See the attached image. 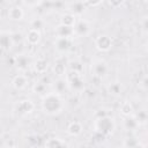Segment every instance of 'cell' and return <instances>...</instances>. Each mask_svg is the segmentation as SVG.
Instances as JSON below:
<instances>
[{
  "label": "cell",
  "mask_w": 148,
  "mask_h": 148,
  "mask_svg": "<svg viewBox=\"0 0 148 148\" xmlns=\"http://www.w3.org/2000/svg\"><path fill=\"white\" fill-rule=\"evenodd\" d=\"M65 103L60 95L56 92H47L42 98V109L46 114H58L64 110Z\"/></svg>",
  "instance_id": "cell-1"
},
{
  "label": "cell",
  "mask_w": 148,
  "mask_h": 148,
  "mask_svg": "<svg viewBox=\"0 0 148 148\" xmlns=\"http://www.w3.org/2000/svg\"><path fill=\"white\" fill-rule=\"evenodd\" d=\"M94 128L97 133H99L104 136H108L113 133V131L116 128V124H114V120L110 116H105V117L96 118V120L94 123Z\"/></svg>",
  "instance_id": "cell-2"
},
{
  "label": "cell",
  "mask_w": 148,
  "mask_h": 148,
  "mask_svg": "<svg viewBox=\"0 0 148 148\" xmlns=\"http://www.w3.org/2000/svg\"><path fill=\"white\" fill-rule=\"evenodd\" d=\"M65 80L68 84V88L74 91H81L84 88V81L83 76L80 73H75L72 71H68L65 75Z\"/></svg>",
  "instance_id": "cell-3"
},
{
  "label": "cell",
  "mask_w": 148,
  "mask_h": 148,
  "mask_svg": "<svg viewBox=\"0 0 148 148\" xmlns=\"http://www.w3.org/2000/svg\"><path fill=\"white\" fill-rule=\"evenodd\" d=\"M35 109V104L32 103V101L30 99H22L18 101L15 105H14V110L17 114L20 116H28Z\"/></svg>",
  "instance_id": "cell-4"
},
{
  "label": "cell",
  "mask_w": 148,
  "mask_h": 148,
  "mask_svg": "<svg viewBox=\"0 0 148 148\" xmlns=\"http://www.w3.org/2000/svg\"><path fill=\"white\" fill-rule=\"evenodd\" d=\"M74 29V35L77 36V37H86L90 34V30H91V27L89 24L88 21L86 20H76V23L75 25L73 27Z\"/></svg>",
  "instance_id": "cell-5"
},
{
  "label": "cell",
  "mask_w": 148,
  "mask_h": 148,
  "mask_svg": "<svg viewBox=\"0 0 148 148\" xmlns=\"http://www.w3.org/2000/svg\"><path fill=\"white\" fill-rule=\"evenodd\" d=\"M108 71H109V66L104 60L98 59L94 61L91 65V73L97 77H104L108 74Z\"/></svg>",
  "instance_id": "cell-6"
},
{
  "label": "cell",
  "mask_w": 148,
  "mask_h": 148,
  "mask_svg": "<svg viewBox=\"0 0 148 148\" xmlns=\"http://www.w3.org/2000/svg\"><path fill=\"white\" fill-rule=\"evenodd\" d=\"M95 46L98 51L102 52H106L111 49L112 46V39L110 36L108 35H99L96 39H95Z\"/></svg>",
  "instance_id": "cell-7"
},
{
  "label": "cell",
  "mask_w": 148,
  "mask_h": 148,
  "mask_svg": "<svg viewBox=\"0 0 148 148\" xmlns=\"http://www.w3.org/2000/svg\"><path fill=\"white\" fill-rule=\"evenodd\" d=\"M54 47L57 49L58 52L65 53L72 47V38H61L57 37L54 40Z\"/></svg>",
  "instance_id": "cell-8"
},
{
  "label": "cell",
  "mask_w": 148,
  "mask_h": 148,
  "mask_svg": "<svg viewBox=\"0 0 148 148\" xmlns=\"http://www.w3.org/2000/svg\"><path fill=\"white\" fill-rule=\"evenodd\" d=\"M15 65L16 68L20 71H27L29 66L31 65V59L28 57V54H18L15 58Z\"/></svg>",
  "instance_id": "cell-9"
},
{
  "label": "cell",
  "mask_w": 148,
  "mask_h": 148,
  "mask_svg": "<svg viewBox=\"0 0 148 148\" xmlns=\"http://www.w3.org/2000/svg\"><path fill=\"white\" fill-rule=\"evenodd\" d=\"M14 45L12 34L8 31H0V49L1 50H9Z\"/></svg>",
  "instance_id": "cell-10"
},
{
  "label": "cell",
  "mask_w": 148,
  "mask_h": 148,
  "mask_svg": "<svg viewBox=\"0 0 148 148\" xmlns=\"http://www.w3.org/2000/svg\"><path fill=\"white\" fill-rule=\"evenodd\" d=\"M25 39L27 43L30 45H37L40 39H42V34L39 30H35V29H29V31L25 35Z\"/></svg>",
  "instance_id": "cell-11"
},
{
  "label": "cell",
  "mask_w": 148,
  "mask_h": 148,
  "mask_svg": "<svg viewBox=\"0 0 148 148\" xmlns=\"http://www.w3.org/2000/svg\"><path fill=\"white\" fill-rule=\"evenodd\" d=\"M56 35L57 37H61V38H72L74 36V29L72 27L59 24L56 29Z\"/></svg>",
  "instance_id": "cell-12"
},
{
  "label": "cell",
  "mask_w": 148,
  "mask_h": 148,
  "mask_svg": "<svg viewBox=\"0 0 148 148\" xmlns=\"http://www.w3.org/2000/svg\"><path fill=\"white\" fill-rule=\"evenodd\" d=\"M12 84H13V87H14L16 90H22V89H24V88L27 87V84H28V79H27V76L23 75V74H17V75L14 76V79H13V81H12Z\"/></svg>",
  "instance_id": "cell-13"
},
{
  "label": "cell",
  "mask_w": 148,
  "mask_h": 148,
  "mask_svg": "<svg viewBox=\"0 0 148 148\" xmlns=\"http://www.w3.org/2000/svg\"><path fill=\"white\" fill-rule=\"evenodd\" d=\"M8 16H9V18L13 20V21H20V20H22L23 16H24V10H23V8L20 7V6H13V7H10L9 10H8Z\"/></svg>",
  "instance_id": "cell-14"
},
{
  "label": "cell",
  "mask_w": 148,
  "mask_h": 148,
  "mask_svg": "<svg viewBox=\"0 0 148 148\" xmlns=\"http://www.w3.org/2000/svg\"><path fill=\"white\" fill-rule=\"evenodd\" d=\"M82 124L77 120H74V121H71L67 126V133L71 135V136H77L82 133Z\"/></svg>",
  "instance_id": "cell-15"
},
{
  "label": "cell",
  "mask_w": 148,
  "mask_h": 148,
  "mask_svg": "<svg viewBox=\"0 0 148 148\" xmlns=\"http://www.w3.org/2000/svg\"><path fill=\"white\" fill-rule=\"evenodd\" d=\"M53 89H54L53 92H56L58 95H61L69 88H68V84H67V82H66V80L64 77H58L53 82Z\"/></svg>",
  "instance_id": "cell-16"
},
{
  "label": "cell",
  "mask_w": 148,
  "mask_h": 148,
  "mask_svg": "<svg viewBox=\"0 0 148 148\" xmlns=\"http://www.w3.org/2000/svg\"><path fill=\"white\" fill-rule=\"evenodd\" d=\"M45 146L47 148H69L68 143L59 138H52V139H49L45 143Z\"/></svg>",
  "instance_id": "cell-17"
},
{
  "label": "cell",
  "mask_w": 148,
  "mask_h": 148,
  "mask_svg": "<svg viewBox=\"0 0 148 148\" xmlns=\"http://www.w3.org/2000/svg\"><path fill=\"white\" fill-rule=\"evenodd\" d=\"M84 9H86V5L82 1H75V2H72L69 5V13L73 14L74 16L81 15L84 12Z\"/></svg>",
  "instance_id": "cell-18"
},
{
  "label": "cell",
  "mask_w": 148,
  "mask_h": 148,
  "mask_svg": "<svg viewBox=\"0 0 148 148\" xmlns=\"http://www.w3.org/2000/svg\"><path fill=\"white\" fill-rule=\"evenodd\" d=\"M53 72L56 73V75H58V77H62L64 75H66V64L62 61V58L58 59L54 62Z\"/></svg>",
  "instance_id": "cell-19"
},
{
  "label": "cell",
  "mask_w": 148,
  "mask_h": 148,
  "mask_svg": "<svg viewBox=\"0 0 148 148\" xmlns=\"http://www.w3.org/2000/svg\"><path fill=\"white\" fill-rule=\"evenodd\" d=\"M139 125L140 124L138 123V120L134 116H128V117H125V119H124V127L127 131H135V130H138Z\"/></svg>",
  "instance_id": "cell-20"
},
{
  "label": "cell",
  "mask_w": 148,
  "mask_h": 148,
  "mask_svg": "<svg viewBox=\"0 0 148 148\" xmlns=\"http://www.w3.org/2000/svg\"><path fill=\"white\" fill-rule=\"evenodd\" d=\"M75 23H76V17L71 13L64 14L61 16V18H60V24L66 25V27H72L73 28L75 25Z\"/></svg>",
  "instance_id": "cell-21"
},
{
  "label": "cell",
  "mask_w": 148,
  "mask_h": 148,
  "mask_svg": "<svg viewBox=\"0 0 148 148\" xmlns=\"http://www.w3.org/2000/svg\"><path fill=\"white\" fill-rule=\"evenodd\" d=\"M47 66H49V64H47V61H46L44 58H38V59L34 62V69H35L37 73H39V74L45 73L46 69H47Z\"/></svg>",
  "instance_id": "cell-22"
},
{
  "label": "cell",
  "mask_w": 148,
  "mask_h": 148,
  "mask_svg": "<svg viewBox=\"0 0 148 148\" xmlns=\"http://www.w3.org/2000/svg\"><path fill=\"white\" fill-rule=\"evenodd\" d=\"M32 91L37 95H40V96H44L47 94V87L44 82H37L32 86Z\"/></svg>",
  "instance_id": "cell-23"
},
{
  "label": "cell",
  "mask_w": 148,
  "mask_h": 148,
  "mask_svg": "<svg viewBox=\"0 0 148 148\" xmlns=\"http://www.w3.org/2000/svg\"><path fill=\"white\" fill-rule=\"evenodd\" d=\"M133 105L130 103V102H124L121 105H120V113L124 116V117H128V116H133Z\"/></svg>",
  "instance_id": "cell-24"
},
{
  "label": "cell",
  "mask_w": 148,
  "mask_h": 148,
  "mask_svg": "<svg viewBox=\"0 0 148 148\" xmlns=\"http://www.w3.org/2000/svg\"><path fill=\"white\" fill-rule=\"evenodd\" d=\"M68 67H69V71L72 72H75V73H80L82 74L83 72V65L82 62H80L79 60H73L68 64Z\"/></svg>",
  "instance_id": "cell-25"
},
{
  "label": "cell",
  "mask_w": 148,
  "mask_h": 148,
  "mask_svg": "<svg viewBox=\"0 0 148 148\" xmlns=\"http://www.w3.org/2000/svg\"><path fill=\"white\" fill-rule=\"evenodd\" d=\"M109 92L110 94H112V95H119L120 92H121V84L119 83V82H113V83H111L110 86H109Z\"/></svg>",
  "instance_id": "cell-26"
},
{
  "label": "cell",
  "mask_w": 148,
  "mask_h": 148,
  "mask_svg": "<svg viewBox=\"0 0 148 148\" xmlns=\"http://www.w3.org/2000/svg\"><path fill=\"white\" fill-rule=\"evenodd\" d=\"M139 143V141L134 138V136H127L124 141V146L125 148H134L136 145Z\"/></svg>",
  "instance_id": "cell-27"
},
{
  "label": "cell",
  "mask_w": 148,
  "mask_h": 148,
  "mask_svg": "<svg viewBox=\"0 0 148 148\" xmlns=\"http://www.w3.org/2000/svg\"><path fill=\"white\" fill-rule=\"evenodd\" d=\"M30 29H35V30H39L40 31V29L44 27V21L42 20V18H34L32 21H31V23H30Z\"/></svg>",
  "instance_id": "cell-28"
},
{
  "label": "cell",
  "mask_w": 148,
  "mask_h": 148,
  "mask_svg": "<svg viewBox=\"0 0 148 148\" xmlns=\"http://www.w3.org/2000/svg\"><path fill=\"white\" fill-rule=\"evenodd\" d=\"M135 118H136V120H138V123L139 124H143V123H146V120H147V112L146 111H139V114H136V116H134Z\"/></svg>",
  "instance_id": "cell-29"
},
{
  "label": "cell",
  "mask_w": 148,
  "mask_h": 148,
  "mask_svg": "<svg viewBox=\"0 0 148 148\" xmlns=\"http://www.w3.org/2000/svg\"><path fill=\"white\" fill-rule=\"evenodd\" d=\"M148 80H147V76H143L140 81H139V87L142 89V90H146L147 89V87H148Z\"/></svg>",
  "instance_id": "cell-30"
},
{
  "label": "cell",
  "mask_w": 148,
  "mask_h": 148,
  "mask_svg": "<svg viewBox=\"0 0 148 148\" xmlns=\"http://www.w3.org/2000/svg\"><path fill=\"white\" fill-rule=\"evenodd\" d=\"M134 148H145V146H142V145H140V143H138V145H136V146H135Z\"/></svg>",
  "instance_id": "cell-31"
},
{
  "label": "cell",
  "mask_w": 148,
  "mask_h": 148,
  "mask_svg": "<svg viewBox=\"0 0 148 148\" xmlns=\"http://www.w3.org/2000/svg\"><path fill=\"white\" fill-rule=\"evenodd\" d=\"M2 146H3V141H2V139L0 138V148H2Z\"/></svg>",
  "instance_id": "cell-32"
},
{
  "label": "cell",
  "mask_w": 148,
  "mask_h": 148,
  "mask_svg": "<svg viewBox=\"0 0 148 148\" xmlns=\"http://www.w3.org/2000/svg\"><path fill=\"white\" fill-rule=\"evenodd\" d=\"M5 148H17L16 146H8V147H5Z\"/></svg>",
  "instance_id": "cell-33"
},
{
  "label": "cell",
  "mask_w": 148,
  "mask_h": 148,
  "mask_svg": "<svg viewBox=\"0 0 148 148\" xmlns=\"http://www.w3.org/2000/svg\"><path fill=\"white\" fill-rule=\"evenodd\" d=\"M40 148H47V147H46V146H44V147H40Z\"/></svg>",
  "instance_id": "cell-34"
}]
</instances>
